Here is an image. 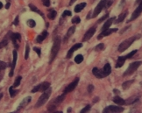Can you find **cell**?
I'll list each match as a JSON object with an SVG mask.
<instances>
[{"label": "cell", "instance_id": "obj_1", "mask_svg": "<svg viewBox=\"0 0 142 113\" xmlns=\"http://www.w3.org/2000/svg\"><path fill=\"white\" fill-rule=\"evenodd\" d=\"M139 37H140V35L137 34L135 36H132V37L129 38V39H127V40H125L124 41L121 42L119 46H118V52H120V53H123L124 51H126L127 48H129V46H130L131 45H132L133 42L135 41V40H138V39H139Z\"/></svg>", "mask_w": 142, "mask_h": 113}, {"label": "cell", "instance_id": "obj_2", "mask_svg": "<svg viewBox=\"0 0 142 113\" xmlns=\"http://www.w3.org/2000/svg\"><path fill=\"white\" fill-rule=\"evenodd\" d=\"M61 40L60 37H56L54 40V44H53L52 49H51V59H50V63L52 62L54 60V58L56 57L57 54H58L59 50L61 48Z\"/></svg>", "mask_w": 142, "mask_h": 113}, {"label": "cell", "instance_id": "obj_3", "mask_svg": "<svg viewBox=\"0 0 142 113\" xmlns=\"http://www.w3.org/2000/svg\"><path fill=\"white\" fill-rule=\"evenodd\" d=\"M51 93H52V89L49 87V88H48V89H46V90L43 92V94L40 97V98H39V100H38L37 103H36V105H35V108H40L41 106L43 105V104H45L46 102L48 101V99L49 98Z\"/></svg>", "mask_w": 142, "mask_h": 113}, {"label": "cell", "instance_id": "obj_4", "mask_svg": "<svg viewBox=\"0 0 142 113\" xmlns=\"http://www.w3.org/2000/svg\"><path fill=\"white\" fill-rule=\"evenodd\" d=\"M141 64H142V61H139L132 62L130 65H129V67L127 68V69L126 70V72H125L123 76H131V74H132L138 69V68H139Z\"/></svg>", "mask_w": 142, "mask_h": 113}, {"label": "cell", "instance_id": "obj_5", "mask_svg": "<svg viewBox=\"0 0 142 113\" xmlns=\"http://www.w3.org/2000/svg\"><path fill=\"white\" fill-rule=\"evenodd\" d=\"M136 53H137V50H133L131 53H129L128 54L125 55V56H119L118 58V61H117V63H116L115 67L117 68V69L123 67V65H124V63H125V61H126V60L131 59L132 56H134V54H136Z\"/></svg>", "mask_w": 142, "mask_h": 113}, {"label": "cell", "instance_id": "obj_6", "mask_svg": "<svg viewBox=\"0 0 142 113\" xmlns=\"http://www.w3.org/2000/svg\"><path fill=\"white\" fill-rule=\"evenodd\" d=\"M50 87V83L48 82H44L42 83L38 84L37 86H35L34 88L32 89V93L35 92H44L46 89H48Z\"/></svg>", "mask_w": 142, "mask_h": 113}, {"label": "cell", "instance_id": "obj_7", "mask_svg": "<svg viewBox=\"0 0 142 113\" xmlns=\"http://www.w3.org/2000/svg\"><path fill=\"white\" fill-rule=\"evenodd\" d=\"M105 5H106V0H101L99 2V4L97 5V7L95 8L94 12H93L92 18H96V17L98 16V14H100V12H102V10L103 8H105Z\"/></svg>", "mask_w": 142, "mask_h": 113}, {"label": "cell", "instance_id": "obj_8", "mask_svg": "<svg viewBox=\"0 0 142 113\" xmlns=\"http://www.w3.org/2000/svg\"><path fill=\"white\" fill-rule=\"evenodd\" d=\"M125 109L121 107V106H116V105H109L108 107L105 109H103V112H107V113H111V112H122L124 111Z\"/></svg>", "mask_w": 142, "mask_h": 113}, {"label": "cell", "instance_id": "obj_9", "mask_svg": "<svg viewBox=\"0 0 142 113\" xmlns=\"http://www.w3.org/2000/svg\"><path fill=\"white\" fill-rule=\"evenodd\" d=\"M116 32H118L117 28H114V29L108 28L106 30H103V31H102V33H100V34L97 36V40H102L103 37H105V36H109V35H111V33H116Z\"/></svg>", "mask_w": 142, "mask_h": 113}, {"label": "cell", "instance_id": "obj_10", "mask_svg": "<svg viewBox=\"0 0 142 113\" xmlns=\"http://www.w3.org/2000/svg\"><path fill=\"white\" fill-rule=\"evenodd\" d=\"M12 54H13V60H12V62L11 63V65H10L11 68H12L10 74H9L10 77H12V76H13L14 69H15V66H16V63H17V59H18V52H17V50H13Z\"/></svg>", "mask_w": 142, "mask_h": 113}, {"label": "cell", "instance_id": "obj_11", "mask_svg": "<svg viewBox=\"0 0 142 113\" xmlns=\"http://www.w3.org/2000/svg\"><path fill=\"white\" fill-rule=\"evenodd\" d=\"M95 33H96V27L93 26L91 28H90L85 33V34H84L83 38H82V41H88V40L95 34Z\"/></svg>", "mask_w": 142, "mask_h": 113}, {"label": "cell", "instance_id": "obj_12", "mask_svg": "<svg viewBox=\"0 0 142 113\" xmlns=\"http://www.w3.org/2000/svg\"><path fill=\"white\" fill-rule=\"evenodd\" d=\"M78 82H79V77H76L75 80H74L73 82H71V83H69V86H68L67 88L64 89V94H67L69 92L73 91L74 89H75V87H76V85L78 84Z\"/></svg>", "mask_w": 142, "mask_h": 113}, {"label": "cell", "instance_id": "obj_13", "mask_svg": "<svg viewBox=\"0 0 142 113\" xmlns=\"http://www.w3.org/2000/svg\"><path fill=\"white\" fill-rule=\"evenodd\" d=\"M11 34V33H9V35ZM10 39L12 40V41L13 42V44L15 45L16 48H18V41H20L21 40V35L20 33H12V35H10Z\"/></svg>", "mask_w": 142, "mask_h": 113}, {"label": "cell", "instance_id": "obj_14", "mask_svg": "<svg viewBox=\"0 0 142 113\" xmlns=\"http://www.w3.org/2000/svg\"><path fill=\"white\" fill-rule=\"evenodd\" d=\"M141 12H142V0H141L140 2H139V6H138V7L136 8V10L133 12L132 17H131V18H130V21H132L133 20H136L138 17H139V15L141 14Z\"/></svg>", "mask_w": 142, "mask_h": 113}, {"label": "cell", "instance_id": "obj_15", "mask_svg": "<svg viewBox=\"0 0 142 113\" xmlns=\"http://www.w3.org/2000/svg\"><path fill=\"white\" fill-rule=\"evenodd\" d=\"M82 46V43H77V44H75L73 46L70 48V49L69 50V52H68V54H67V58L68 59H70L71 58V56H72V54H74V52L75 51H76L77 49H79V48H81Z\"/></svg>", "mask_w": 142, "mask_h": 113}, {"label": "cell", "instance_id": "obj_16", "mask_svg": "<svg viewBox=\"0 0 142 113\" xmlns=\"http://www.w3.org/2000/svg\"><path fill=\"white\" fill-rule=\"evenodd\" d=\"M102 71H103L105 77H106V76H109V74L111 73V64H110L109 62H107L105 66H103V69H102Z\"/></svg>", "mask_w": 142, "mask_h": 113}, {"label": "cell", "instance_id": "obj_17", "mask_svg": "<svg viewBox=\"0 0 142 113\" xmlns=\"http://www.w3.org/2000/svg\"><path fill=\"white\" fill-rule=\"evenodd\" d=\"M92 73L97 78L102 79V78L105 77V76H103V71H102V69H98L97 68H94V69H92Z\"/></svg>", "mask_w": 142, "mask_h": 113}, {"label": "cell", "instance_id": "obj_18", "mask_svg": "<svg viewBox=\"0 0 142 113\" xmlns=\"http://www.w3.org/2000/svg\"><path fill=\"white\" fill-rule=\"evenodd\" d=\"M48 35V33L46 31H43L42 33H41L40 35H38V37L36 38V42H38V43H41V42H43V40L46 39V36Z\"/></svg>", "mask_w": 142, "mask_h": 113}, {"label": "cell", "instance_id": "obj_19", "mask_svg": "<svg viewBox=\"0 0 142 113\" xmlns=\"http://www.w3.org/2000/svg\"><path fill=\"white\" fill-rule=\"evenodd\" d=\"M115 20H116V18H115V17H113V18H109L108 20H106V22L105 23V25H103V27H102V31L110 28V26L112 25V23H113V21Z\"/></svg>", "mask_w": 142, "mask_h": 113}, {"label": "cell", "instance_id": "obj_20", "mask_svg": "<svg viewBox=\"0 0 142 113\" xmlns=\"http://www.w3.org/2000/svg\"><path fill=\"white\" fill-rule=\"evenodd\" d=\"M30 102H31V97H25V98L22 101V103L20 104V106H18V109H17V110L18 111V110H20L21 109H23L24 107H25V105H26V104H28L29 103H30Z\"/></svg>", "mask_w": 142, "mask_h": 113}, {"label": "cell", "instance_id": "obj_21", "mask_svg": "<svg viewBox=\"0 0 142 113\" xmlns=\"http://www.w3.org/2000/svg\"><path fill=\"white\" fill-rule=\"evenodd\" d=\"M112 101H113V103H115L116 104H118V105H125L126 104V101L123 98H121L120 97H118V96L114 97L112 98Z\"/></svg>", "mask_w": 142, "mask_h": 113}, {"label": "cell", "instance_id": "obj_22", "mask_svg": "<svg viewBox=\"0 0 142 113\" xmlns=\"http://www.w3.org/2000/svg\"><path fill=\"white\" fill-rule=\"evenodd\" d=\"M75 25L71 26L70 28L68 30V32H67V33H66V36H65V38H64V42L67 41V40H69V38L71 37V36L73 35V33H75Z\"/></svg>", "mask_w": 142, "mask_h": 113}, {"label": "cell", "instance_id": "obj_23", "mask_svg": "<svg viewBox=\"0 0 142 113\" xmlns=\"http://www.w3.org/2000/svg\"><path fill=\"white\" fill-rule=\"evenodd\" d=\"M126 15H127V11H126V12H123V13L120 14V15H119V17H118V20H116V21H115L116 24H118V23H121V22H123L125 18H126Z\"/></svg>", "mask_w": 142, "mask_h": 113}, {"label": "cell", "instance_id": "obj_24", "mask_svg": "<svg viewBox=\"0 0 142 113\" xmlns=\"http://www.w3.org/2000/svg\"><path fill=\"white\" fill-rule=\"evenodd\" d=\"M139 97H137V96H134V97H130V98H128L126 101V103L127 104H132V103H136V102L139 101Z\"/></svg>", "mask_w": 142, "mask_h": 113}, {"label": "cell", "instance_id": "obj_25", "mask_svg": "<svg viewBox=\"0 0 142 113\" xmlns=\"http://www.w3.org/2000/svg\"><path fill=\"white\" fill-rule=\"evenodd\" d=\"M85 6H86V3H81V4H79V5H77L75 7V12L78 13V12H82V11L84 9Z\"/></svg>", "mask_w": 142, "mask_h": 113}, {"label": "cell", "instance_id": "obj_26", "mask_svg": "<svg viewBox=\"0 0 142 113\" xmlns=\"http://www.w3.org/2000/svg\"><path fill=\"white\" fill-rule=\"evenodd\" d=\"M65 95H66V94H63V95H61V96H60V97H56L55 99L54 100V101L52 102V103H54V104H59L60 103H61V102L63 101V100H64V98H65Z\"/></svg>", "mask_w": 142, "mask_h": 113}, {"label": "cell", "instance_id": "obj_27", "mask_svg": "<svg viewBox=\"0 0 142 113\" xmlns=\"http://www.w3.org/2000/svg\"><path fill=\"white\" fill-rule=\"evenodd\" d=\"M133 82H134V80H130V81H126V82H125L124 83L122 84V88H123V89H127L129 88V87L132 85Z\"/></svg>", "mask_w": 142, "mask_h": 113}, {"label": "cell", "instance_id": "obj_28", "mask_svg": "<svg viewBox=\"0 0 142 113\" xmlns=\"http://www.w3.org/2000/svg\"><path fill=\"white\" fill-rule=\"evenodd\" d=\"M18 90L14 89L13 86H12V87H10V88H9V93H10L11 97H14L17 95V94H18Z\"/></svg>", "mask_w": 142, "mask_h": 113}, {"label": "cell", "instance_id": "obj_29", "mask_svg": "<svg viewBox=\"0 0 142 113\" xmlns=\"http://www.w3.org/2000/svg\"><path fill=\"white\" fill-rule=\"evenodd\" d=\"M56 12L54 10H52V11H50V12H49V14L48 15V18L51 20H54L55 18V17H56Z\"/></svg>", "mask_w": 142, "mask_h": 113}, {"label": "cell", "instance_id": "obj_30", "mask_svg": "<svg viewBox=\"0 0 142 113\" xmlns=\"http://www.w3.org/2000/svg\"><path fill=\"white\" fill-rule=\"evenodd\" d=\"M56 107H57L56 104H54V103H51L49 104V106L48 107V111H50V112H54V111H55Z\"/></svg>", "mask_w": 142, "mask_h": 113}, {"label": "cell", "instance_id": "obj_31", "mask_svg": "<svg viewBox=\"0 0 142 113\" xmlns=\"http://www.w3.org/2000/svg\"><path fill=\"white\" fill-rule=\"evenodd\" d=\"M82 61H83V56H82V54H78V55H76V56L75 57V63H81L82 62Z\"/></svg>", "mask_w": 142, "mask_h": 113}, {"label": "cell", "instance_id": "obj_32", "mask_svg": "<svg viewBox=\"0 0 142 113\" xmlns=\"http://www.w3.org/2000/svg\"><path fill=\"white\" fill-rule=\"evenodd\" d=\"M8 43H9V42H8L7 38H5V39H4L1 42H0V49H1V48H5V46H7Z\"/></svg>", "mask_w": 142, "mask_h": 113}, {"label": "cell", "instance_id": "obj_33", "mask_svg": "<svg viewBox=\"0 0 142 113\" xmlns=\"http://www.w3.org/2000/svg\"><path fill=\"white\" fill-rule=\"evenodd\" d=\"M21 80H22V76H18V77L16 78L15 82H14V84H13V87H18L21 82Z\"/></svg>", "mask_w": 142, "mask_h": 113}, {"label": "cell", "instance_id": "obj_34", "mask_svg": "<svg viewBox=\"0 0 142 113\" xmlns=\"http://www.w3.org/2000/svg\"><path fill=\"white\" fill-rule=\"evenodd\" d=\"M29 53H30V46H29L28 44H26V46H25V60L28 59Z\"/></svg>", "mask_w": 142, "mask_h": 113}, {"label": "cell", "instance_id": "obj_35", "mask_svg": "<svg viewBox=\"0 0 142 113\" xmlns=\"http://www.w3.org/2000/svg\"><path fill=\"white\" fill-rule=\"evenodd\" d=\"M29 7H30V9H31L32 11H33V12H38V13H39L40 15H41V16H43V14H42V12H41V11L38 10L34 5H31V4H30V5H29Z\"/></svg>", "mask_w": 142, "mask_h": 113}, {"label": "cell", "instance_id": "obj_36", "mask_svg": "<svg viewBox=\"0 0 142 113\" xmlns=\"http://www.w3.org/2000/svg\"><path fill=\"white\" fill-rule=\"evenodd\" d=\"M103 49H105V44H103V43L98 44L96 46V48H95V50H96V51H103Z\"/></svg>", "mask_w": 142, "mask_h": 113}, {"label": "cell", "instance_id": "obj_37", "mask_svg": "<svg viewBox=\"0 0 142 113\" xmlns=\"http://www.w3.org/2000/svg\"><path fill=\"white\" fill-rule=\"evenodd\" d=\"M71 21H72L73 24H79V23L81 22V18H80L78 16H75V17H74V18H72Z\"/></svg>", "mask_w": 142, "mask_h": 113}, {"label": "cell", "instance_id": "obj_38", "mask_svg": "<svg viewBox=\"0 0 142 113\" xmlns=\"http://www.w3.org/2000/svg\"><path fill=\"white\" fill-rule=\"evenodd\" d=\"M8 67V64L5 62V61H0V70H4Z\"/></svg>", "mask_w": 142, "mask_h": 113}, {"label": "cell", "instance_id": "obj_39", "mask_svg": "<svg viewBox=\"0 0 142 113\" xmlns=\"http://www.w3.org/2000/svg\"><path fill=\"white\" fill-rule=\"evenodd\" d=\"M27 25H28L30 27H32V28H33V27L36 25V23L33 20H27Z\"/></svg>", "mask_w": 142, "mask_h": 113}, {"label": "cell", "instance_id": "obj_40", "mask_svg": "<svg viewBox=\"0 0 142 113\" xmlns=\"http://www.w3.org/2000/svg\"><path fill=\"white\" fill-rule=\"evenodd\" d=\"M90 108H91V106L90 105V104H88V105H86V107H84L82 110H81V113H83V112H88L89 110H90Z\"/></svg>", "mask_w": 142, "mask_h": 113}, {"label": "cell", "instance_id": "obj_41", "mask_svg": "<svg viewBox=\"0 0 142 113\" xmlns=\"http://www.w3.org/2000/svg\"><path fill=\"white\" fill-rule=\"evenodd\" d=\"M72 13H71V12L70 11H64L63 12V13H62V18H65V17H67V16H71Z\"/></svg>", "mask_w": 142, "mask_h": 113}, {"label": "cell", "instance_id": "obj_42", "mask_svg": "<svg viewBox=\"0 0 142 113\" xmlns=\"http://www.w3.org/2000/svg\"><path fill=\"white\" fill-rule=\"evenodd\" d=\"M113 1L114 0H106V5H105V8H109L112 4H113Z\"/></svg>", "mask_w": 142, "mask_h": 113}, {"label": "cell", "instance_id": "obj_43", "mask_svg": "<svg viewBox=\"0 0 142 113\" xmlns=\"http://www.w3.org/2000/svg\"><path fill=\"white\" fill-rule=\"evenodd\" d=\"M33 50L35 51L36 53H37V54H38V56H41V48H33Z\"/></svg>", "mask_w": 142, "mask_h": 113}, {"label": "cell", "instance_id": "obj_44", "mask_svg": "<svg viewBox=\"0 0 142 113\" xmlns=\"http://www.w3.org/2000/svg\"><path fill=\"white\" fill-rule=\"evenodd\" d=\"M108 16H109V14H105L103 17H102L101 18H99L98 21H97V23H101V22H103V20H106V18H108Z\"/></svg>", "mask_w": 142, "mask_h": 113}, {"label": "cell", "instance_id": "obj_45", "mask_svg": "<svg viewBox=\"0 0 142 113\" xmlns=\"http://www.w3.org/2000/svg\"><path fill=\"white\" fill-rule=\"evenodd\" d=\"M42 3H43V5L46 6V7L50 6V0H42Z\"/></svg>", "mask_w": 142, "mask_h": 113}, {"label": "cell", "instance_id": "obj_46", "mask_svg": "<svg viewBox=\"0 0 142 113\" xmlns=\"http://www.w3.org/2000/svg\"><path fill=\"white\" fill-rule=\"evenodd\" d=\"M93 89H94V86H93L92 84H90L88 86V92L89 94H91V92L93 91Z\"/></svg>", "mask_w": 142, "mask_h": 113}, {"label": "cell", "instance_id": "obj_47", "mask_svg": "<svg viewBox=\"0 0 142 113\" xmlns=\"http://www.w3.org/2000/svg\"><path fill=\"white\" fill-rule=\"evenodd\" d=\"M13 25H18V16L16 17L15 20H14V22H13Z\"/></svg>", "mask_w": 142, "mask_h": 113}, {"label": "cell", "instance_id": "obj_48", "mask_svg": "<svg viewBox=\"0 0 142 113\" xmlns=\"http://www.w3.org/2000/svg\"><path fill=\"white\" fill-rule=\"evenodd\" d=\"M4 74H5L4 70H0V82H1V80H2V79H3V77H4Z\"/></svg>", "mask_w": 142, "mask_h": 113}, {"label": "cell", "instance_id": "obj_49", "mask_svg": "<svg viewBox=\"0 0 142 113\" xmlns=\"http://www.w3.org/2000/svg\"><path fill=\"white\" fill-rule=\"evenodd\" d=\"M75 1H76V0H70V2H69V5H73V4L75 3Z\"/></svg>", "mask_w": 142, "mask_h": 113}, {"label": "cell", "instance_id": "obj_50", "mask_svg": "<svg viewBox=\"0 0 142 113\" xmlns=\"http://www.w3.org/2000/svg\"><path fill=\"white\" fill-rule=\"evenodd\" d=\"M10 5H11V4H10V3H7V5H5V8H6V9H9V8H10Z\"/></svg>", "mask_w": 142, "mask_h": 113}, {"label": "cell", "instance_id": "obj_51", "mask_svg": "<svg viewBox=\"0 0 142 113\" xmlns=\"http://www.w3.org/2000/svg\"><path fill=\"white\" fill-rule=\"evenodd\" d=\"M113 92H114V93H115V94H118V93H119V91H118V89H113Z\"/></svg>", "mask_w": 142, "mask_h": 113}, {"label": "cell", "instance_id": "obj_52", "mask_svg": "<svg viewBox=\"0 0 142 113\" xmlns=\"http://www.w3.org/2000/svg\"><path fill=\"white\" fill-rule=\"evenodd\" d=\"M98 100H99L98 97H95V99H94V103H97V102L98 101Z\"/></svg>", "mask_w": 142, "mask_h": 113}, {"label": "cell", "instance_id": "obj_53", "mask_svg": "<svg viewBox=\"0 0 142 113\" xmlns=\"http://www.w3.org/2000/svg\"><path fill=\"white\" fill-rule=\"evenodd\" d=\"M2 8H3V4H2L1 2H0V10H1Z\"/></svg>", "mask_w": 142, "mask_h": 113}, {"label": "cell", "instance_id": "obj_54", "mask_svg": "<svg viewBox=\"0 0 142 113\" xmlns=\"http://www.w3.org/2000/svg\"><path fill=\"white\" fill-rule=\"evenodd\" d=\"M2 97H3V93H0V100H1Z\"/></svg>", "mask_w": 142, "mask_h": 113}, {"label": "cell", "instance_id": "obj_55", "mask_svg": "<svg viewBox=\"0 0 142 113\" xmlns=\"http://www.w3.org/2000/svg\"><path fill=\"white\" fill-rule=\"evenodd\" d=\"M141 1V0H137V1H136V4H139V2H140Z\"/></svg>", "mask_w": 142, "mask_h": 113}, {"label": "cell", "instance_id": "obj_56", "mask_svg": "<svg viewBox=\"0 0 142 113\" xmlns=\"http://www.w3.org/2000/svg\"><path fill=\"white\" fill-rule=\"evenodd\" d=\"M0 93H1V92H0Z\"/></svg>", "mask_w": 142, "mask_h": 113}]
</instances>
